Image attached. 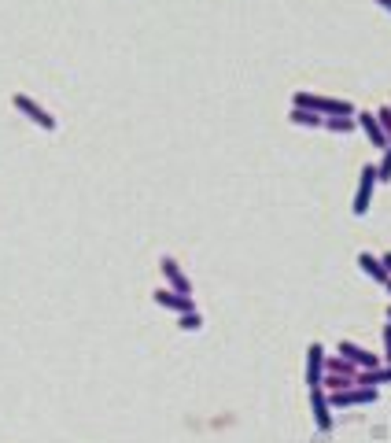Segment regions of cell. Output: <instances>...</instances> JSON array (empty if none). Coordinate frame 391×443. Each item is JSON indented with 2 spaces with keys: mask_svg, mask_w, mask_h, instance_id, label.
<instances>
[{
  "mask_svg": "<svg viewBox=\"0 0 391 443\" xmlns=\"http://www.w3.org/2000/svg\"><path fill=\"white\" fill-rule=\"evenodd\" d=\"M311 406H314L318 432H332V403L325 396V388H311Z\"/></svg>",
  "mask_w": 391,
  "mask_h": 443,
  "instance_id": "8992f818",
  "label": "cell"
},
{
  "mask_svg": "<svg viewBox=\"0 0 391 443\" xmlns=\"http://www.w3.org/2000/svg\"><path fill=\"white\" fill-rule=\"evenodd\" d=\"M380 259H384V266H387V273H391V252H384Z\"/></svg>",
  "mask_w": 391,
  "mask_h": 443,
  "instance_id": "e0dca14e",
  "label": "cell"
},
{
  "mask_svg": "<svg viewBox=\"0 0 391 443\" xmlns=\"http://www.w3.org/2000/svg\"><path fill=\"white\" fill-rule=\"evenodd\" d=\"M325 362H329V358H325V348L321 343H311V348H306V384L311 388L325 384Z\"/></svg>",
  "mask_w": 391,
  "mask_h": 443,
  "instance_id": "277c9868",
  "label": "cell"
},
{
  "mask_svg": "<svg viewBox=\"0 0 391 443\" xmlns=\"http://www.w3.org/2000/svg\"><path fill=\"white\" fill-rule=\"evenodd\" d=\"M377 119H380L384 134H387V144H391V107H380V111H377Z\"/></svg>",
  "mask_w": 391,
  "mask_h": 443,
  "instance_id": "9a60e30c",
  "label": "cell"
},
{
  "mask_svg": "<svg viewBox=\"0 0 391 443\" xmlns=\"http://www.w3.org/2000/svg\"><path fill=\"white\" fill-rule=\"evenodd\" d=\"M373 189H377V167L369 163V167H362V177H358V192H354V203H351L354 218H366V215H369Z\"/></svg>",
  "mask_w": 391,
  "mask_h": 443,
  "instance_id": "7a4b0ae2",
  "label": "cell"
},
{
  "mask_svg": "<svg viewBox=\"0 0 391 443\" xmlns=\"http://www.w3.org/2000/svg\"><path fill=\"white\" fill-rule=\"evenodd\" d=\"M152 300H155L159 307L174 310V314H188V310H196V300H192V295H185V292H174V288H155V295H152Z\"/></svg>",
  "mask_w": 391,
  "mask_h": 443,
  "instance_id": "3957f363",
  "label": "cell"
},
{
  "mask_svg": "<svg viewBox=\"0 0 391 443\" xmlns=\"http://www.w3.org/2000/svg\"><path fill=\"white\" fill-rule=\"evenodd\" d=\"M358 266H362V273H366V277H373V281H380V285H387V281H391V273H387V266H384V259L369 255V252L358 255Z\"/></svg>",
  "mask_w": 391,
  "mask_h": 443,
  "instance_id": "9c48e42d",
  "label": "cell"
},
{
  "mask_svg": "<svg viewBox=\"0 0 391 443\" xmlns=\"http://www.w3.org/2000/svg\"><path fill=\"white\" fill-rule=\"evenodd\" d=\"M387 321H391V307H387Z\"/></svg>",
  "mask_w": 391,
  "mask_h": 443,
  "instance_id": "d6986e66",
  "label": "cell"
},
{
  "mask_svg": "<svg viewBox=\"0 0 391 443\" xmlns=\"http://www.w3.org/2000/svg\"><path fill=\"white\" fill-rule=\"evenodd\" d=\"M325 129H329V134H351V129H358V119L336 114V119H325Z\"/></svg>",
  "mask_w": 391,
  "mask_h": 443,
  "instance_id": "7c38bea8",
  "label": "cell"
},
{
  "mask_svg": "<svg viewBox=\"0 0 391 443\" xmlns=\"http://www.w3.org/2000/svg\"><path fill=\"white\" fill-rule=\"evenodd\" d=\"M159 270H162V277H167V285L174 288V292H185V295H192V281L181 273V266H177L174 259H162L159 262Z\"/></svg>",
  "mask_w": 391,
  "mask_h": 443,
  "instance_id": "ba28073f",
  "label": "cell"
},
{
  "mask_svg": "<svg viewBox=\"0 0 391 443\" xmlns=\"http://www.w3.org/2000/svg\"><path fill=\"white\" fill-rule=\"evenodd\" d=\"M377 4H380L384 11H391V0H377Z\"/></svg>",
  "mask_w": 391,
  "mask_h": 443,
  "instance_id": "ac0fdd59",
  "label": "cell"
},
{
  "mask_svg": "<svg viewBox=\"0 0 391 443\" xmlns=\"http://www.w3.org/2000/svg\"><path fill=\"white\" fill-rule=\"evenodd\" d=\"M203 325V318H200V310H188V314H181V329L185 333H196Z\"/></svg>",
  "mask_w": 391,
  "mask_h": 443,
  "instance_id": "5bb4252c",
  "label": "cell"
},
{
  "mask_svg": "<svg viewBox=\"0 0 391 443\" xmlns=\"http://www.w3.org/2000/svg\"><path fill=\"white\" fill-rule=\"evenodd\" d=\"M288 119L296 122V126H306V129H325V114H318L311 107H291Z\"/></svg>",
  "mask_w": 391,
  "mask_h": 443,
  "instance_id": "30bf717a",
  "label": "cell"
},
{
  "mask_svg": "<svg viewBox=\"0 0 391 443\" xmlns=\"http://www.w3.org/2000/svg\"><path fill=\"white\" fill-rule=\"evenodd\" d=\"M377 182H391V148H387V152L380 155V163H377Z\"/></svg>",
  "mask_w": 391,
  "mask_h": 443,
  "instance_id": "4fadbf2b",
  "label": "cell"
},
{
  "mask_svg": "<svg viewBox=\"0 0 391 443\" xmlns=\"http://www.w3.org/2000/svg\"><path fill=\"white\" fill-rule=\"evenodd\" d=\"M387 292H391V281H387Z\"/></svg>",
  "mask_w": 391,
  "mask_h": 443,
  "instance_id": "ffe728a7",
  "label": "cell"
},
{
  "mask_svg": "<svg viewBox=\"0 0 391 443\" xmlns=\"http://www.w3.org/2000/svg\"><path fill=\"white\" fill-rule=\"evenodd\" d=\"M358 384H391V366H377V370H362V373H358Z\"/></svg>",
  "mask_w": 391,
  "mask_h": 443,
  "instance_id": "8fae6325",
  "label": "cell"
},
{
  "mask_svg": "<svg viewBox=\"0 0 391 443\" xmlns=\"http://www.w3.org/2000/svg\"><path fill=\"white\" fill-rule=\"evenodd\" d=\"M11 107H15V111H23L30 122L41 126V129H48V134H52V129L59 126V122H56V114H52V111H44V107L34 100V96H26V93H15V96H11Z\"/></svg>",
  "mask_w": 391,
  "mask_h": 443,
  "instance_id": "6da1fadb",
  "label": "cell"
},
{
  "mask_svg": "<svg viewBox=\"0 0 391 443\" xmlns=\"http://www.w3.org/2000/svg\"><path fill=\"white\" fill-rule=\"evenodd\" d=\"M354 119H358V126H362V134L373 141V148H380V152H387V134H384V126H380V119H377V114H373V111H358L354 114Z\"/></svg>",
  "mask_w": 391,
  "mask_h": 443,
  "instance_id": "5b68a950",
  "label": "cell"
},
{
  "mask_svg": "<svg viewBox=\"0 0 391 443\" xmlns=\"http://www.w3.org/2000/svg\"><path fill=\"white\" fill-rule=\"evenodd\" d=\"M339 355H344L347 362H354L358 370H377V366H380L377 355L366 351V348H358V343H351V340H339Z\"/></svg>",
  "mask_w": 391,
  "mask_h": 443,
  "instance_id": "52a82bcc",
  "label": "cell"
},
{
  "mask_svg": "<svg viewBox=\"0 0 391 443\" xmlns=\"http://www.w3.org/2000/svg\"><path fill=\"white\" fill-rule=\"evenodd\" d=\"M384 362L391 366V321L384 325Z\"/></svg>",
  "mask_w": 391,
  "mask_h": 443,
  "instance_id": "2e32d148",
  "label": "cell"
}]
</instances>
